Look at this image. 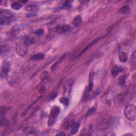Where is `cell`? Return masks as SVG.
<instances>
[{
  "mask_svg": "<svg viewBox=\"0 0 136 136\" xmlns=\"http://www.w3.org/2000/svg\"><path fill=\"white\" fill-rule=\"evenodd\" d=\"M57 94L56 93H54V94H53L51 95V96L50 97V100H54V99H55V98L57 96Z\"/></svg>",
  "mask_w": 136,
  "mask_h": 136,
  "instance_id": "obj_31",
  "label": "cell"
},
{
  "mask_svg": "<svg viewBox=\"0 0 136 136\" xmlns=\"http://www.w3.org/2000/svg\"><path fill=\"white\" fill-rule=\"evenodd\" d=\"M10 71V64L9 62L5 61L3 63L1 70V77L2 78H6Z\"/></svg>",
  "mask_w": 136,
  "mask_h": 136,
  "instance_id": "obj_7",
  "label": "cell"
},
{
  "mask_svg": "<svg viewBox=\"0 0 136 136\" xmlns=\"http://www.w3.org/2000/svg\"><path fill=\"white\" fill-rule=\"evenodd\" d=\"M132 94L130 92H127L123 95H117L115 98V102L123 105H126L132 100Z\"/></svg>",
  "mask_w": 136,
  "mask_h": 136,
  "instance_id": "obj_6",
  "label": "cell"
},
{
  "mask_svg": "<svg viewBox=\"0 0 136 136\" xmlns=\"http://www.w3.org/2000/svg\"><path fill=\"white\" fill-rule=\"evenodd\" d=\"M90 132H89V131L87 129H84L82 130L81 133H80V135H89L90 133H89Z\"/></svg>",
  "mask_w": 136,
  "mask_h": 136,
  "instance_id": "obj_29",
  "label": "cell"
},
{
  "mask_svg": "<svg viewBox=\"0 0 136 136\" xmlns=\"http://www.w3.org/2000/svg\"><path fill=\"white\" fill-rule=\"evenodd\" d=\"M6 79L8 82L12 84L14 82H17V79H18V77H17V75L14 72L11 73L10 74L9 73L8 75H7V76L6 77Z\"/></svg>",
  "mask_w": 136,
  "mask_h": 136,
  "instance_id": "obj_13",
  "label": "cell"
},
{
  "mask_svg": "<svg viewBox=\"0 0 136 136\" xmlns=\"http://www.w3.org/2000/svg\"><path fill=\"white\" fill-rule=\"evenodd\" d=\"M100 39H101L100 38H97V39L95 40L94 41H93L92 42L90 43L89 44H88L86 47H85L84 49H83V50H82L77 55V56H76V59H78V58L80 57L81 56H82V55L84 54V53H86V52H87L89 48H91V47L93 46V45H94L96 44L98 42H99V41L100 40Z\"/></svg>",
  "mask_w": 136,
  "mask_h": 136,
  "instance_id": "obj_9",
  "label": "cell"
},
{
  "mask_svg": "<svg viewBox=\"0 0 136 136\" xmlns=\"http://www.w3.org/2000/svg\"><path fill=\"white\" fill-rule=\"evenodd\" d=\"M70 29V26L67 25H60L56 27V32L59 34H62L65 33L69 31Z\"/></svg>",
  "mask_w": 136,
  "mask_h": 136,
  "instance_id": "obj_10",
  "label": "cell"
},
{
  "mask_svg": "<svg viewBox=\"0 0 136 136\" xmlns=\"http://www.w3.org/2000/svg\"><path fill=\"white\" fill-rule=\"evenodd\" d=\"M44 33V30L43 29H40L38 30H37V31L35 32V34L37 36H42Z\"/></svg>",
  "mask_w": 136,
  "mask_h": 136,
  "instance_id": "obj_27",
  "label": "cell"
},
{
  "mask_svg": "<svg viewBox=\"0 0 136 136\" xmlns=\"http://www.w3.org/2000/svg\"><path fill=\"white\" fill-rule=\"evenodd\" d=\"M60 102L65 106H68L69 105V100L66 97H61V99H60Z\"/></svg>",
  "mask_w": 136,
  "mask_h": 136,
  "instance_id": "obj_24",
  "label": "cell"
},
{
  "mask_svg": "<svg viewBox=\"0 0 136 136\" xmlns=\"http://www.w3.org/2000/svg\"><path fill=\"white\" fill-rule=\"evenodd\" d=\"M23 132L27 135H38L39 133V130L36 127L33 126H28L24 128L23 130Z\"/></svg>",
  "mask_w": 136,
  "mask_h": 136,
  "instance_id": "obj_8",
  "label": "cell"
},
{
  "mask_svg": "<svg viewBox=\"0 0 136 136\" xmlns=\"http://www.w3.org/2000/svg\"><path fill=\"white\" fill-rule=\"evenodd\" d=\"M9 122L6 119H2L1 121V126H5L8 124Z\"/></svg>",
  "mask_w": 136,
  "mask_h": 136,
  "instance_id": "obj_26",
  "label": "cell"
},
{
  "mask_svg": "<svg viewBox=\"0 0 136 136\" xmlns=\"http://www.w3.org/2000/svg\"><path fill=\"white\" fill-rule=\"evenodd\" d=\"M24 42L28 45H32L35 43V40L32 36H27L24 39Z\"/></svg>",
  "mask_w": 136,
  "mask_h": 136,
  "instance_id": "obj_22",
  "label": "cell"
},
{
  "mask_svg": "<svg viewBox=\"0 0 136 136\" xmlns=\"http://www.w3.org/2000/svg\"><path fill=\"white\" fill-rule=\"evenodd\" d=\"M110 123V119L108 116H104L97 120L96 123V129L100 131H104L108 129Z\"/></svg>",
  "mask_w": 136,
  "mask_h": 136,
  "instance_id": "obj_3",
  "label": "cell"
},
{
  "mask_svg": "<svg viewBox=\"0 0 136 136\" xmlns=\"http://www.w3.org/2000/svg\"><path fill=\"white\" fill-rule=\"evenodd\" d=\"M68 54H69V53H65V54H64V55H63L62 56L61 58L60 59V60H59L58 61H57L55 64H54L53 65V66H52V67H51V71H53L54 70H55L56 69V68L57 67V66H58L60 64H61L63 61H64L66 57H67V56Z\"/></svg>",
  "mask_w": 136,
  "mask_h": 136,
  "instance_id": "obj_12",
  "label": "cell"
},
{
  "mask_svg": "<svg viewBox=\"0 0 136 136\" xmlns=\"http://www.w3.org/2000/svg\"><path fill=\"white\" fill-rule=\"evenodd\" d=\"M119 61L122 63H125L128 61V57L125 52H121L119 55Z\"/></svg>",
  "mask_w": 136,
  "mask_h": 136,
  "instance_id": "obj_17",
  "label": "cell"
},
{
  "mask_svg": "<svg viewBox=\"0 0 136 136\" xmlns=\"http://www.w3.org/2000/svg\"><path fill=\"white\" fill-rule=\"evenodd\" d=\"M122 70L121 67H120L119 66H115L113 67L112 70V75L113 77H116L119 74V72H121Z\"/></svg>",
  "mask_w": 136,
  "mask_h": 136,
  "instance_id": "obj_21",
  "label": "cell"
},
{
  "mask_svg": "<svg viewBox=\"0 0 136 136\" xmlns=\"http://www.w3.org/2000/svg\"><path fill=\"white\" fill-rule=\"evenodd\" d=\"M80 127V124L78 122H74L73 123L72 125V128H71V133L72 134H75L76 133L79 129Z\"/></svg>",
  "mask_w": 136,
  "mask_h": 136,
  "instance_id": "obj_18",
  "label": "cell"
},
{
  "mask_svg": "<svg viewBox=\"0 0 136 136\" xmlns=\"http://www.w3.org/2000/svg\"><path fill=\"white\" fill-rule=\"evenodd\" d=\"M125 135H131V136L132 135V136L133 135L131 134H125Z\"/></svg>",
  "mask_w": 136,
  "mask_h": 136,
  "instance_id": "obj_33",
  "label": "cell"
},
{
  "mask_svg": "<svg viewBox=\"0 0 136 136\" xmlns=\"http://www.w3.org/2000/svg\"><path fill=\"white\" fill-rule=\"evenodd\" d=\"M73 25L75 26V27H79L80 26L82 22V18L79 15H78V16H75L73 20Z\"/></svg>",
  "mask_w": 136,
  "mask_h": 136,
  "instance_id": "obj_15",
  "label": "cell"
},
{
  "mask_svg": "<svg viewBox=\"0 0 136 136\" xmlns=\"http://www.w3.org/2000/svg\"><path fill=\"white\" fill-rule=\"evenodd\" d=\"M89 87H88V91L90 92L92 91L93 86H94V84H93V79H94V73L92 72L90 73L89 75Z\"/></svg>",
  "mask_w": 136,
  "mask_h": 136,
  "instance_id": "obj_20",
  "label": "cell"
},
{
  "mask_svg": "<svg viewBox=\"0 0 136 136\" xmlns=\"http://www.w3.org/2000/svg\"><path fill=\"white\" fill-rule=\"evenodd\" d=\"M57 135H65V134L63 132H61V133H59V134H57Z\"/></svg>",
  "mask_w": 136,
  "mask_h": 136,
  "instance_id": "obj_32",
  "label": "cell"
},
{
  "mask_svg": "<svg viewBox=\"0 0 136 136\" xmlns=\"http://www.w3.org/2000/svg\"><path fill=\"white\" fill-rule=\"evenodd\" d=\"M125 118L131 121H134L136 119V109L133 104L127 105L124 111Z\"/></svg>",
  "mask_w": 136,
  "mask_h": 136,
  "instance_id": "obj_2",
  "label": "cell"
},
{
  "mask_svg": "<svg viewBox=\"0 0 136 136\" xmlns=\"http://www.w3.org/2000/svg\"><path fill=\"white\" fill-rule=\"evenodd\" d=\"M45 91H46V88H45V87L44 86H42L40 88V93H41V94H44Z\"/></svg>",
  "mask_w": 136,
  "mask_h": 136,
  "instance_id": "obj_30",
  "label": "cell"
},
{
  "mask_svg": "<svg viewBox=\"0 0 136 136\" xmlns=\"http://www.w3.org/2000/svg\"><path fill=\"white\" fill-rule=\"evenodd\" d=\"M45 57V54L42 53H38L34 55H33L31 57V60L33 61H38V60H41L44 59Z\"/></svg>",
  "mask_w": 136,
  "mask_h": 136,
  "instance_id": "obj_19",
  "label": "cell"
},
{
  "mask_svg": "<svg viewBox=\"0 0 136 136\" xmlns=\"http://www.w3.org/2000/svg\"><path fill=\"white\" fill-rule=\"evenodd\" d=\"M40 9V7L38 5H34V4H31L28 5L26 7V10L30 12H32L33 13H34Z\"/></svg>",
  "mask_w": 136,
  "mask_h": 136,
  "instance_id": "obj_14",
  "label": "cell"
},
{
  "mask_svg": "<svg viewBox=\"0 0 136 136\" xmlns=\"http://www.w3.org/2000/svg\"><path fill=\"white\" fill-rule=\"evenodd\" d=\"M94 110H95V109H94V108H91V109H89V110L88 111V112H87L86 114V115H85V116L87 118V117H88V116H89V115H91V114H92V113L94 112Z\"/></svg>",
  "mask_w": 136,
  "mask_h": 136,
  "instance_id": "obj_28",
  "label": "cell"
},
{
  "mask_svg": "<svg viewBox=\"0 0 136 136\" xmlns=\"http://www.w3.org/2000/svg\"><path fill=\"white\" fill-rule=\"evenodd\" d=\"M60 113V108L58 106H53L51 110L48 118V125L51 127L54 124Z\"/></svg>",
  "mask_w": 136,
  "mask_h": 136,
  "instance_id": "obj_4",
  "label": "cell"
},
{
  "mask_svg": "<svg viewBox=\"0 0 136 136\" xmlns=\"http://www.w3.org/2000/svg\"><path fill=\"white\" fill-rule=\"evenodd\" d=\"M10 50V47L8 45L6 44H1V56H5L8 53Z\"/></svg>",
  "mask_w": 136,
  "mask_h": 136,
  "instance_id": "obj_11",
  "label": "cell"
},
{
  "mask_svg": "<svg viewBox=\"0 0 136 136\" xmlns=\"http://www.w3.org/2000/svg\"><path fill=\"white\" fill-rule=\"evenodd\" d=\"M13 18L12 12L7 10H3L0 13V23L2 26L8 25L11 24Z\"/></svg>",
  "mask_w": 136,
  "mask_h": 136,
  "instance_id": "obj_1",
  "label": "cell"
},
{
  "mask_svg": "<svg viewBox=\"0 0 136 136\" xmlns=\"http://www.w3.org/2000/svg\"><path fill=\"white\" fill-rule=\"evenodd\" d=\"M135 51H134L132 55L131 56V64H132V67L133 68H135Z\"/></svg>",
  "mask_w": 136,
  "mask_h": 136,
  "instance_id": "obj_25",
  "label": "cell"
},
{
  "mask_svg": "<svg viewBox=\"0 0 136 136\" xmlns=\"http://www.w3.org/2000/svg\"><path fill=\"white\" fill-rule=\"evenodd\" d=\"M28 45L24 42L22 41L19 42L16 46V53L20 56H25L28 51Z\"/></svg>",
  "mask_w": 136,
  "mask_h": 136,
  "instance_id": "obj_5",
  "label": "cell"
},
{
  "mask_svg": "<svg viewBox=\"0 0 136 136\" xmlns=\"http://www.w3.org/2000/svg\"><path fill=\"white\" fill-rule=\"evenodd\" d=\"M131 12V9L129 5H125L122 6V7H121L120 10H119V12L120 14H129Z\"/></svg>",
  "mask_w": 136,
  "mask_h": 136,
  "instance_id": "obj_16",
  "label": "cell"
},
{
  "mask_svg": "<svg viewBox=\"0 0 136 136\" xmlns=\"http://www.w3.org/2000/svg\"><path fill=\"white\" fill-rule=\"evenodd\" d=\"M11 7L14 10H19L21 8L22 4L19 2H13V3L11 4Z\"/></svg>",
  "mask_w": 136,
  "mask_h": 136,
  "instance_id": "obj_23",
  "label": "cell"
}]
</instances>
